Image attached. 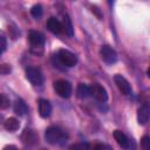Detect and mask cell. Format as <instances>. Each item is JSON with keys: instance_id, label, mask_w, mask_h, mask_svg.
Returning <instances> with one entry per match:
<instances>
[{"instance_id": "5b68a950", "label": "cell", "mask_w": 150, "mask_h": 150, "mask_svg": "<svg viewBox=\"0 0 150 150\" xmlns=\"http://www.w3.org/2000/svg\"><path fill=\"white\" fill-rule=\"evenodd\" d=\"M100 54H101L102 60L105 63L112 64V63H115L117 61V54L110 46H102L101 50H100Z\"/></svg>"}, {"instance_id": "603a6c76", "label": "cell", "mask_w": 150, "mask_h": 150, "mask_svg": "<svg viewBox=\"0 0 150 150\" xmlns=\"http://www.w3.org/2000/svg\"><path fill=\"white\" fill-rule=\"evenodd\" d=\"M70 148L71 149H87V148H89V145L88 144H84V143H79V144L71 145Z\"/></svg>"}, {"instance_id": "277c9868", "label": "cell", "mask_w": 150, "mask_h": 150, "mask_svg": "<svg viewBox=\"0 0 150 150\" xmlns=\"http://www.w3.org/2000/svg\"><path fill=\"white\" fill-rule=\"evenodd\" d=\"M26 77L33 86H41L43 83V75L39 68L29 67L26 69Z\"/></svg>"}, {"instance_id": "7a4b0ae2", "label": "cell", "mask_w": 150, "mask_h": 150, "mask_svg": "<svg viewBox=\"0 0 150 150\" xmlns=\"http://www.w3.org/2000/svg\"><path fill=\"white\" fill-rule=\"evenodd\" d=\"M57 59L59 61L66 66V67H74L77 63V57L74 53L67 49H60L57 53Z\"/></svg>"}, {"instance_id": "5bb4252c", "label": "cell", "mask_w": 150, "mask_h": 150, "mask_svg": "<svg viewBox=\"0 0 150 150\" xmlns=\"http://www.w3.org/2000/svg\"><path fill=\"white\" fill-rule=\"evenodd\" d=\"M27 111H28L27 104L22 100H16L15 103H14V112L19 116H23Z\"/></svg>"}, {"instance_id": "ac0fdd59", "label": "cell", "mask_w": 150, "mask_h": 150, "mask_svg": "<svg viewBox=\"0 0 150 150\" xmlns=\"http://www.w3.org/2000/svg\"><path fill=\"white\" fill-rule=\"evenodd\" d=\"M30 14L34 16V18H40L41 15H42V6L41 5H35V6H33L32 7V9H30Z\"/></svg>"}, {"instance_id": "8fae6325", "label": "cell", "mask_w": 150, "mask_h": 150, "mask_svg": "<svg viewBox=\"0 0 150 150\" xmlns=\"http://www.w3.org/2000/svg\"><path fill=\"white\" fill-rule=\"evenodd\" d=\"M39 114L43 118H47V117L50 116V114H52V104L49 103V101H47L45 98H40L39 100Z\"/></svg>"}, {"instance_id": "ffe728a7", "label": "cell", "mask_w": 150, "mask_h": 150, "mask_svg": "<svg viewBox=\"0 0 150 150\" xmlns=\"http://www.w3.org/2000/svg\"><path fill=\"white\" fill-rule=\"evenodd\" d=\"M142 146H143L145 150H148V149L150 148V138H149V136H144V137L142 138Z\"/></svg>"}, {"instance_id": "44dd1931", "label": "cell", "mask_w": 150, "mask_h": 150, "mask_svg": "<svg viewBox=\"0 0 150 150\" xmlns=\"http://www.w3.org/2000/svg\"><path fill=\"white\" fill-rule=\"evenodd\" d=\"M11 71V67L8 64H0V74H8Z\"/></svg>"}, {"instance_id": "2e32d148", "label": "cell", "mask_w": 150, "mask_h": 150, "mask_svg": "<svg viewBox=\"0 0 150 150\" xmlns=\"http://www.w3.org/2000/svg\"><path fill=\"white\" fill-rule=\"evenodd\" d=\"M62 29H64L66 34L69 35V36H73L74 35V29H73V25H71V21L69 19L68 15H64L63 16V20H62Z\"/></svg>"}, {"instance_id": "ba28073f", "label": "cell", "mask_w": 150, "mask_h": 150, "mask_svg": "<svg viewBox=\"0 0 150 150\" xmlns=\"http://www.w3.org/2000/svg\"><path fill=\"white\" fill-rule=\"evenodd\" d=\"M114 80H115L117 88L120 89V91L123 95H130L131 94V86L129 84V82L127 81L125 77H123L122 75H115Z\"/></svg>"}, {"instance_id": "6da1fadb", "label": "cell", "mask_w": 150, "mask_h": 150, "mask_svg": "<svg viewBox=\"0 0 150 150\" xmlns=\"http://www.w3.org/2000/svg\"><path fill=\"white\" fill-rule=\"evenodd\" d=\"M45 138L49 144H60L67 139V134L59 127H49L45 132Z\"/></svg>"}, {"instance_id": "3957f363", "label": "cell", "mask_w": 150, "mask_h": 150, "mask_svg": "<svg viewBox=\"0 0 150 150\" xmlns=\"http://www.w3.org/2000/svg\"><path fill=\"white\" fill-rule=\"evenodd\" d=\"M54 89L55 91L63 98H68L70 97L71 95V91H73V88H71V84L66 81V80H59V81H55L54 82Z\"/></svg>"}, {"instance_id": "cb8c5ba5", "label": "cell", "mask_w": 150, "mask_h": 150, "mask_svg": "<svg viewBox=\"0 0 150 150\" xmlns=\"http://www.w3.org/2000/svg\"><path fill=\"white\" fill-rule=\"evenodd\" d=\"M95 149H111L109 145H105V144H97L94 146Z\"/></svg>"}, {"instance_id": "4fadbf2b", "label": "cell", "mask_w": 150, "mask_h": 150, "mask_svg": "<svg viewBox=\"0 0 150 150\" xmlns=\"http://www.w3.org/2000/svg\"><path fill=\"white\" fill-rule=\"evenodd\" d=\"M22 141H23L25 144L30 145V144L36 143V141H38V136H36V134H35L33 130H30V129H26L25 132L22 134Z\"/></svg>"}, {"instance_id": "d6986e66", "label": "cell", "mask_w": 150, "mask_h": 150, "mask_svg": "<svg viewBox=\"0 0 150 150\" xmlns=\"http://www.w3.org/2000/svg\"><path fill=\"white\" fill-rule=\"evenodd\" d=\"M9 105V100L6 95L0 94V109H6Z\"/></svg>"}, {"instance_id": "9a60e30c", "label": "cell", "mask_w": 150, "mask_h": 150, "mask_svg": "<svg viewBox=\"0 0 150 150\" xmlns=\"http://www.w3.org/2000/svg\"><path fill=\"white\" fill-rule=\"evenodd\" d=\"M76 95L80 98H87L88 96H90V87L84 83H80L76 89Z\"/></svg>"}, {"instance_id": "30bf717a", "label": "cell", "mask_w": 150, "mask_h": 150, "mask_svg": "<svg viewBox=\"0 0 150 150\" xmlns=\"http://www.w3.org/2000/svg\"><path fill=\"white\" fill-rule=\"evenodd\" d=\"M29 41L34 47H42L45 45V36L42 33L38 30H30L29 32Z\"/></svg>"}, {"instance_id": "52a82bcc", "label": "cell", "mask_w": 150, "mask_h": 150, "mask_svg": "<svg viewBox=\"0 0 150 150\" xmlns=\"http://www.w3.org/2000/svg\"><path fill=\"white\" fill-rule=\"evenodd\" d=\"M90 95H93L98 102H102V103L108 100L107 90H105L102 86H100V84H97V83H95V84H93V86L90 87Z\"/></svg>"}, {"instance_id": "7c38bea8", "label": "cell", "mask_w": 150, "mask_h": 150, "mask_svg": "<svg viewBox=\"0 0 150 150\" xmlns=\"http://www.w3.org/2000/svg\"><path fill=\"white\" fill-rule=\"evenodd\" d=\"M47 28L53 34H60L62 32V25L56 18H49L47 20Z\"/></svg>"}, {"instance_id": "e0dca14e", "label": "cell", "mask_w": 150, "mask_h": 150, "mask_svg": "<svg viewBox=\"0 0 150 150\" xmlns=\"http://www.w3.org/2000/svg\"><path fill=\"white\" fill-rule=\"evenodd\" d=\"M19 127H20V123H19V121H18L16 118H14V117H11V118H8V120L5 122V128H6V130H8V131H15V130L19 129Z\"/></svg>"}, {"instance_id": "7402d4cb", "label": "cell", "mask_w": 150, "mask_h": 150, "mask_svg": "<svg viewBox=\"0 0 150 150\" xmlns=\"http://www.w3.org/2000/svg\"><path fill=\"white\" fill-rule=\"evenodd\" d=\"M6 46H7L6 39H5L4 36H0V54L6 49Z\"/></svg>"}, {"instance_id": "d4e9b609", "label": "cell", "mask_w": 150, "mask_h": 150, "mask_svg": "<svg viewBox=\"0 0 150 150\" xmlns=\"http://www.w3.org/2000/svg\"><path fill=\"white\" fill-rule=\"evenodd\" d=\"M108 4H109V5H110V6H111V5H112V4H114V0H108Z\"/></svg>"}, {"instance_id": "9c48e42d", "label": "cell", "mask_w": 150, "mask_h": 150, "mask_svg": "<svg viewBox=\"0 0 150 150\" xmlns=\"http://www.w3.org/2000/svg\"><path fill=\"white\" fill-rule=\"evenodd\" d=\"M149 116H150V108L148 105V103H144L143 105H141V108L137 111V121L139 124L144 125L148 123L149 121Z\"/></svg>"}, {"instance_id": "8992f818", "label": "cell", "mask_w": 150, "mask_h": 150, "mask_svg": "<svg viewBox=\"0 0 150 150\" xmlns=\"http://www.w3.org/2000/svg\"><path fill=\"white\" fill-rule=\"evenodd\" d=\"M115 141L117 142V144L124 149H131L134 148V143L131 142V139L121 130H115L114 134H112Z\"/></svg>"}]
</instances>
